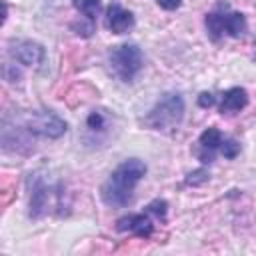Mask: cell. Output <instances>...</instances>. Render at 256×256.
I'll return each instance as SVG.
<instances>
[{
  "label": "cell",
  "instance_id": "obj_1",
  "mask_svg": "<svg viewBox=\"0 0 256 256\" xmlns=\"http://www.w3.org/2000/svg\"><path fill=\"white\" fill-rule=\"evenodd\" d=\"M146 176V164L140 158H128L112 170L100 186V198L110 208H124L132 202L136 184Z\"/></svg>",
  "mask_w": 256,
  "mask_h": 256
},
{
  "label": "cell",
  "instance_id": "obj_20",
  "mask_svg": "<svg viewBox=\"0 0 256 256\" xmlns=\"http://www.w3.org/2000/svg\"><path fill=\"white\" fill-rule=\"evenodd\" d=\"M254 60H256V42H254Z\"/></svg>",
  "mask_w": 256,
  "mask_h": 256
},
{
  "label": "cell",
  "instance_id": "obj_6",
  "mask_svg": "<svg viewBox=\"0 0 256 256\" xmlns=\"http://www.w3.org/2000/svg\"><path fill=\"white\" fill-rule=\"evenodd\" d=\"M52 188L40 174H30L28 178V214L30 218L38 220L48 212Z\"/></svg>",
  "mask_w": 256,
  "mask_h": 256
},
{
  "label": "cell",
  "instance_id": "obj_16",
  "mask_svg": "<svg viewBox=\"0 0 256 256\" xmlns=\"http://www.w3.org/2000/svg\"><path fill=\"white\" fill-rule=\"evenodd\" d=\"M208 170L206 168H198V170H192L188 176H186V184L188 186H200V184H204L206 180H208Z\"/></svg>",
  "mask_w": 256,
  "mask_h": 256
},
{
  "label": "cell",
  "instance_id": "obj_8",
  "mask_svg": "<svg viewBox=\"0 0 256 256\" xmlns=\"http://www.w3.org/2000/svg\"><path fill=\"white\" fill-rule=\"evenodd\" d=\"M118 232H130L138 238H150L154 232V216L144 210L140 214H128L116 222Z\"/></svg>",
  "mask_w": 256,
  "mask_h": 256
},
{
  "label": "cell",
  "instance_id": "obj_7",
  "mask_svg": "<svg viewBox=\"0 0 256 256\" xmlns=\"http://www.w3.org/2000/svg\"><path fill=\"white\" fill-rule=\"evenodd\" d=\"M8 54H10V58H14L22 66H40L46 58L44 46L34 42V40H28V38L10 40Z\"/></svg>",
  "mask_w": 256,
  "mask_h": 256
},
{
  "label": "cell",
  "instance_id": "obj_2",
  "mask_svg": "<svg viewBox=\"0 0 256 256\" xmlns=\"http://www.w3.org/2000/svg\"><path fill=\"white\" fill-rule=\"evenodd\" d=\"M184 118V98L178 92H166L142 118V124L150 130L170 132L180 126Z\"/></svg>",
  "mask_w": 256,
  "mask_h": 256
},
{
  "label": "cell",
  "instance_id": "obj_18",
  "mask_svg": "<svg viewBox=\"0 0 256 256\" xmlns=\"http://www.w3.org/2000/svg\"><path fill=\"white\" fill-rule=\"evenodd\" d=\"M216 104V96L212 94V92H202L200 96H198V106L200 108H210V106H214Z\"/></svg>",
  "mask_w": 256,
  "mask_h": 256
},
{
  "label": "cell",
  "instance_id": "obj_14",
  "mask_svg": "<svg viewBox=\"0 0 256 256\" xmlns=\"http://www.w3.org/2000/svg\"><path fill=\"white\" fill-rule=\"evenodd\" d=\"M146 210H148L156 220H164V218H166V212H168V202L156 198V200H152V202L146 206Z\"/></svg>",
  "mask_w": 256,
  "mask_h": 256
},
{
  "label": "cell",
  "instance_id": "obj_19",
  "mask_svg": "<svg viewBox=\"0 0 256 256\" xmlns=\"http://www.w3.org/2000/svg\"><path fill=\"white\" fill-rule=\"evenodd\" d=\"M156 2H158V6L164 8V10H176V8H180V4H182V0H156Z\"/></svg>",
  "mask_w": 256,
  "mask_h": 256
},
{
  "label": "cell",
  "instance_id": "obj_10",
  "mask_svg": "<svg viewBox=\"0 0 256 256\" xmlns=\"http://www.w3.org/2000/svg\"><path fill=\"white\" fill-rule=\"evenodd\" d=\"M222 140H224V138H222V132H220L216 126L206 128V130L200 134V138H198V148H196L198 160H200L202 164H210V162L214 160L216 150L220 148Z\"/></svg>",
  "mask_w": 256,
  "mask_h": 256
},
{
  "label": "cell",
  "instance_id": "obj_12",
  "mask_svg": "<svg viewBox=\"0 0 256 256\" xmlns=\"http://www.w3.org/2000/svg\"><path fill=\"white\" fill-rule=\"evenodd\" d=\"M108 128V114L106 110H92L86 118V130L88 134H102Z\"/></svg>",
  "mask_w": 256,
  "mask_h": 256
},
{
  "label": "cell",
  "instance_id": "obj_5",
  "mask_svg": "<svg viewBox=\"0 0 256 256\" xmlns=\"http://www.w3.org/2000/svg\"><path fill=\"white\" fill-rule=\"evenodd\" d=\"M20 126L34 138H50V140L60 138L68 130V124L52 110H32L24 116Z\"/></svg>",
  "mask_w": 256,
  "mask_h": 256
},
{
  "label": "cell",
  "instance_id": "obj_17",
  "mask_svg": "<svg viewBox=\"0 0 256 256\" xmlns=\"http://www.w3.org/2000/svg\"><path fill=\"white\" fill-rule=\"evenodd\" d=\"M72 26V30L78 34V36H82V38H90L92 34H94V22H90V20H86V22H72L70 24Z\"/></svg>",
  "mask_w": 256,
  "mask_h": 256
},
{
  "label": "cell",
  "instance_id": "obj_9",
  "mask_svg": "<svg viewBox=\"0 0 256 256\" xmlns=\"http://www.w3.org/2000/svg\"><path fill=\"white\" fill-rule=\"evenodd\" d=\"M106 28L112 34H126L134 28V14L122 8L118 2H112L106 8Z\"/></svg>",
  "mask_w": 256,
  "mask_h": 256
},
{
  "label": "cell",
  "instance_id": "obj_11",
  "mask_svg": "<svg viewBox=\"0 0 256 256\" xmlns=\"http://www.w3.org/2000/svg\"><path fill=\"white\" fill-rule=\"evenodd\" d=\"M246 104H248V92L240 86H234L222 94L220 112L222 114H234V112H240L242 108H246Z\"/></svg>",
  "mask_w": 256,
  "mask_h": 256
},
{
  "label": "cell",
  "instance_id": "obj_15",
  "mask_svg": "<svg viewBox=\"0 0 256 256\" xmlns=\"http://www.w3.org/2000/svg\"><path fill=\"white\" fill-rule=\"evenodd\" d=\"M220 152L224 154V158L232 160V158L238 156V152H240V144H238L234 138H224L222 144H220Z\"/></svg>",
  "mask_w": 256,
  "mask_h": 256
},
{
  "label": "cell",
  "instance_id": "obj_3",
  "mask_svg": "<svg viewBox=\"0 0 256 256\" xmlns=\"http://www.w3.org/2000/svg\"><path fill=\"white\" fill-rule=\"evenodd\" d=\"M204 26H206L208 36L214 42H218L224 36V32L232 38H240V36H244L246 28H248L244 14L242 12H230L228 4H218V8L214 12L206 14Z\"/></svg>",
  "mask_w": 256,
  "mask_h": 256
},
{
  "label": "cell",
  "instance_id": "obj_4",
  "mask_svg": "<svg viewBox=\"0 0 256 256\" xmlns=\"http://www.w3.org/2000/svg\"><path fill=\"white\" fill-rule=\"evenodd\" d=\"M108 66L122 82H132L144 66L142 50L136 44H118L108 50Z\"/></svg>",
  "mask_w": 256,
  "mask_h": 256
},
{
  "label": "cell",
  "instance_id": "obj_13",
  "mask_svg": "<svg viewBox=\"0 0 256 256\" xmlns=\"http://www.w3.org/2000/svg\"><path fill=\"white\" fill-rule=\"evenodd\" d=\"M74 8L84 16V20L96 22V16L102 10V2L100 0H72Z\"/></svg>",
  "mask_w": 256,
  "mask_h": 256
}]
</instances>
